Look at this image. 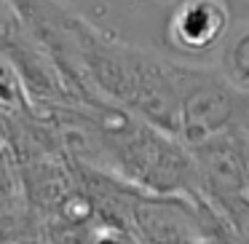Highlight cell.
I'll return each instance as SVG.
<instances>
[{"label":"cell","instance_id":"1","mask_svg":"<svg viewBox=\"0 0 249 244\" xmlns=\"http://www.w3.org/2000/svg\"><path fill=\"white\" fill-rule=\"evenodd\" d=\"M201 199L212 206L231 204L249 193V129L217 137L190 150Z\"/></svg>","mask_w":249,"mask_h":244},{"label":"cell","instance_id":"2","mask_svg":"<svg viewBox=\"0 0 249 244\" xmlns=\"http://www.w3.org/2000/svg\"><path fill=\"white\" fill-rule=\"evenodd\" d=\"M225 0H177L166 22V35L182 54H206L228 33Z\"/></svg>","mask_w":249,"mask_h":244},{"label":"cell","instance_id":"3","mask_svg":"<svg viewBox=\"0 0 249 244\" xmlns=\"http://www.w3.org/2000/svg\"><path fill=\"white\" fill-rule=\"evenodd\" d=\"M220 70L236 89L249 94V22L244 27H238L233 33V38L225 43Z\"/></svg>","mask_w":249,"mask_h":244},{"label":"cell","instance_id":"4","mask_svg":"<svg viewBox=\"0 0 249 244\" xmlns=\"http://www.w3.org/2000/svg\"><path fill=\"white\" fill-rule=\"evenodd\" d=\"M214 212L231 228V233L238 239V244H249V193L231 201V204H225V206H220Z\"/></svg>","mask_w":249,"mask_h":244},{"label":"cell","instance_id":"5","mask_svg":"<svg viewBox=\"0 0 249 244\" xmlns=\"http://www.w3.org/2000/svg\"><path fill=\"white\" fill-rule=\"evenodd\" d=\"M86 244H140L137 236L121 223L94 220L86 231Z\"/></svg>","mask_w":249,"mask_h":244},{"label":"cell","instance_id":"6","mask_svg":"<svg viewBox=\"0 0 249 244\" xmlns=\"http://www.w3.org/2000/svg\"><path fill=\"white\" fill-rule=\"evenodd\" d=\"M14 244H43V239L35 236V239H22V242H14Z\"/></svg>","mask_w":249,"mask_h":244}]
</instances>
